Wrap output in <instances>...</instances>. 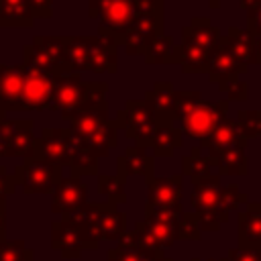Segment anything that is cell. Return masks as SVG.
Segmentation results:
<instances>
[{"mask_svg": "<svg viewBox=\"0 0 261 261\" xmlns=\"http://www.w3.org/2000/svg\"><path fill=\"white\" fill-rule=\"evenodd\" d=\"M228 112V102H208L202 98L200 92L181 90L175 92L173 98V118L179 122L181 135L190 139H206L224 118Z\"/></svg>", "mask_w": 261, "mask_h": 261, "instance_id": "obj_1", "label": "cell"}, {"mask_svg": "<svg viewBox=\"0 0 261 261\" xmlns=\"http://www.w3.org/2000/svg\"><path fill=\"white\" fill-rule=\"evenodd\" d=\"M222 33L206 16H194L179 35V67L181 73H208L212 53Z\"/></svg>", "mask_w": 261, "mask_h": 261, "instance_id": "obj_2", "label": "cell"}, {"mask_svg": "<svg viewBox=\"0 0 261 261\" xmlns=\"http://www.w3.org/2000/svg\"><path fill=\"white\" fill-rule=\"evenodd\" d=\"M118 45L102 37H65L63 65L69 71L116 73Z\"/></svg>", "mask_w": 261, "mask_h": 261, "instance_id": "obj_3", "label": "cell"}, {"mask_svg": "<svg viewBox=\"0 0 261 261\" xmlns=\"http://www.w3.org/2000/svg\"><path fill=\"white\" fill-rule=\"evenodd\" d=\"M165 122H175V120L171 116L159 114L145 98L128 100L124 108H120L114 116V124L118 126V130H124V135L135 141V145L145 149L151 147L155 130Z\"/></svg>", "mask_w": 261, "mask_h": 261, "instance_id": "obj_4", "label": "cell"}, {"mask_svg": "<svg viewBox=\"0 0 261 261\" xmlns=\"http://www.w3.org/2000/svg\"><path fill=\"white\" fill-rule=\"evenodd\" d=\"M69 124L80 145L92 151L98 159L106 157L110 149L116 147L118 126L104 112H77L69 118Z\"/></svg>", "mask_w": 261, "mask_h": 261, "instance_id": "obj_5", "label": "cell"}, {"mask_svg": "<svg viewBox=\"0 0 261 261\" xmlns=\"http://www.w3.org/2000/svg\"><path fill=\"white\" fill-rule=\"evenodd\" d=\"M88 12L98 20V37L120 47V41L135 18L133 0H90Z\"/></svg>", "mask_w": 261, "mask_h": 261, "instance_id": "obj_6", "label": "cell"}, {"mask_svg": "<svg viewBox=\"0 0 261 261\" xmlns=\"http://www.w3.org/2000/svg\"><path fill=\"white\" fill-rule=\"evenodd\" d=\"M35 120L33 118H4L0 122V157H37Z\"/></svg>", "mask_w": 261, "mask_h": 261, "instance_id": "obj_7", "label": "cell"}, {"mask_svg": "<svg viewBox=\"0 0 261 261\" xmlns=\"http://www.w3.org/2000/svg\"><path fill=\"white\" fill-rule=\"evenodd\" d=\"M165 12H153V10H135L133 24L124 33L120 47L128 55H145L151 43L163 35L165 29Z\"/></svg>", "mask_w": 261, "mask_h": 261, "instance_id": "obj_8", "label": "cell"}, {"mask_svg": "<svg viewBox=\"0 0 261 261\" xmlns=\"http://www.w3.org/2000/svg\"><path fill=\"white\" fill-rule=\"evenodd\" d=\"M14 184L20 186L27 194H53L59 181L63 179L61 167L45 159H27L20 163L14 173Z\"/></svg>", "mask_w": 261, "mask_h": 261, "instance_id": "obj_9", "label": "cell"}, {"mask_svg": "<svg viewBox=\"0 0 261 261\" xmlns=\"http://www.w3.org/2000/svg\"><path fill=\"white\" fill-rule=\"evenodd\" d=\"M24 65L27 67H39L51 73H63L69 71L63 65L65 59V37H49V35H37L29 45L22 49Z\"/></svg>", "mask_w": 261, "mask_h": 261, "instance_id": "obj_10", "label": "cell"}, {"mask_svg": "<svg viewBox=\"0 0 261 261\" xmlns=\"http://www.w3.org/2000/svg\"><path fill=\"white\" fill-rule=\"evenodd\" d=\"M86 88L88 82L82 80L77 71H63L55 75V86H53V102L51 110L59 112L63 120H69L82 110L84 98H86Z\"/></svg>", "mask_w": 261, "mask_h": 261, "instance_id": "obj_11", "label": "cell"}, {"mask_svg": "<svg viewBox=\"0 0 261 261\" xmlns=\"http://www.w3.org/2000/svg\"><path fill=\"white\" fill-rule=\"evenodd\" d=\"M80 141L71 128H43L37 141V159H45L53 165H69Z\"/></svg>", "mask_w": 261, "mask_h": 261, "instance_id": "obj_12", "label": "cell"}, {"mask_svg": "<svg viewBox=\"0 0 261 261\" xmlns=\"http://www.w3.org/2000/svg\"><path fill=\"white\" fill-rule=\"evenodd\" d=\"M53 86H55V73L39 69V67H27L24 65V88H22V112L33 110H51L53 102Z\"/></svg>", "mask_w": 261, "mask_h": 261, "instance_id": "obj_13", "label": "cell"}, {"mask_svg": "<svg viewBox=\"0 0 261 261\" xmlns=\"http://www.w3.org/2000/svg\"><path fill=\"white\" fill-rule=\"evenodd\" d=\"M181 184L184 175L151 177L147 179V204L145 212L153 210H181Z\"/></svg>", "mask_w": 261, "mask_h": 261, "instance_id": "obj_14", "label": "cell"}, {"mask_svg": "<svg viewBox=\"0 0 261 261\" xmlns=\"http://www.w3.org/2000/svg\"><path fill=\"white\" fill-rule=\"evenodd\" d=\"M24 63H0V106L6 112H22Z\"/></svg>", "mask_w": 261, "mask_h": 261, "instance_id": "obj_15", "label": "cell"}, {"mask_svg": "<svg viewBox=\"0 0 261 261\" xmlns=\"http://www.w3.org/2000/svg\"><path fill=\"white\" fill-rule=\"evenodd\" d=\"M86 204H88V186L80 177L69 175V177H63L55 188L51 210L65 216V214L77 212Z\"/></svg>", "mask_w": 261, "mask_h": 261, "instance_id": "obj_16", "label": "cell"}, {"mask_svg": "<svg viewBox=\"0 0 261 261\" xmlns=\"http://www.w3.org/2000/svg\"><path fill=\"white\" fill-rule=\"evenodd\" d=\"M249 69L241 65V61L237 59V55L232 53L226 37L222 35L214 53H212V59H210V65H208V77L210 82H224V80H232V77H239L241 73H247Z\"/></svg>", "mask_w": 261, "mask_h": 261, "instance_id": "obj_17", "label": "cell"}, {"mask_svg": "<svg viewBox=\"0 0 261 261\" xmlns=\"http://www.w3.org/2000/svg\"><path fill=\"white\" fill-rule=\"evenodd\" d=\"M116 173L122 177L128 175H143L145 181L155 177V157L147 153L145 147H128L122 155L116 159Z\"/></svg>", "mask_w": 261, "mask_h": 261, "instance_id": "obj_18", "label": "cell"}, {"mask_svg": "<svg viewBox=\"0 0 261 261\" xmlns=\"http://www.w3.org/2000/svg\"><path fill=\"white\" fill-rule=\"evenodd\" d=\"M239 249H259L261 251V202H249L245 210L239 212Z\"/></svg>", "mask_w": 261, "mask_h": 261, "instance_id": "obj_19", "label": "cell"}, {"mask_svg": "<svg viewBox=\"0 0 261 261\" xmlns=\"http://www.w3.org/2000/svg\"><path fill=\"white\" fill-rule=\"evenodd\" d=\"M245 149H247V139H241L237 145H232V147L212 155L210 161L214 163L216 173L220 177L222 175H247L249 161H247Z\"/></svg>", "mask_w": 261, "mask_h": 261, "instance_id": "obj_20", "label": "cell"}, {"mask_svg": "<svg viewBox=\"0 0 261 261\" xmlns=\"http://www.w3.org/2000/svg\"><path fill=\"white\" fill-rule=\"evenodd\" d=\"M220 175L214 173L212 177L194 184L190 204L194 208V214H216L218 210V198H220ZM218 216V214H216Z\"/></svg>", "mask_w": 261, "mask_h": 261, "instance_id": "obj_21", "label": "cell"}, {"mask_svg": "<svg viewBox=\"0 0 261 261\" xmlns=\"http://www.w3.org/2000/svg\"><path fill=\"white\" fill-rule=\"evenodd\" d=\"M241 139H245V137L241 135V128H239L237 120H232V118L226 116L206 139L200 141V149L206 151L208 157H212V155H216V153H220V151L237 145Z\"/></svg>", "mask_w": 261, "mask_h": 261, "instance_id": "obj_22", "label": "cell"}, {"mask_svg": "<svg viewBox=\"0 0 261 261\" xmlns=\"http://www.w3.org/2000/svg\"><path fill=\"white\" fill-rule=\"evenodd\" d=\"M53 247L59 249L63 257H80L82 249H86V243L80 228L63 218L53 222Z\"/></svg>", "mask_w": 261, "mask_h": 261, "instance_id": "obj_23", "label": "cell"}, {"mask_svg": "<svg viewBox=\"0 0 261 261\" xmlns=\"http://www.w3.org/2000/svg\"><path fill=\"white\" fill-rule=\"evenodd\" d=\"M161 257V251H151L141 247L133 234H124L114 249L108 251V261H157Z\"/></svg>", "mask_w": 261, "mask_h": 261, "instance_id": "obj_24", "label": "cell"}, {"mask_svg": "<svg viewBox=\"0 0 261 261\" xmlns=\"http://www.w3.org/2000/svg\"><path fill=\"white\" fill-rule=\"evenodd\" d=\"M224 37H226V41H228L232 53L237 55V59L241 61L243 67L249 69V65L257 63V55H255V37H253L247 29L230 27Z\"/></svg>", "mask_w": 261, "mask_h": 261, "instance_id": "obj_25", "label": "cell"}, {"mask_svg": "<svg viewBox=\"0 0 261 261\" xmlns=\"http://www.w3.org/2000/svg\"><path fill=\"white\" fill-rule=\"evenodd\" d=\"M29 0H0V27H33Z\"/></svg>", "mask_w": 261, "mask_h": 261, "instance_id": "obj_26", "label": "cell"}, {"mask_svg": "<svg viewBox=\"0 0 261 261\" xmlns=\"http://www.w3.org/2000/svg\"><path fill=\"white\" fill-rule=\"evenodd\" d=\"M212 167H214V163L210 161L208 155H202L200 147H194L190 151V155L181 157V175L190 177L192 184H198V181L212 177L216 173V171H212Z\"/></svg>", "mask_w": 261, "mask_h": 261, "instance_id": "obj_27", "label": "cell"}, {"mask_svg": "<svg viewBox=\"0 0 261 261\" xmlns=\"http://www.w3.org/2000/svg\"><path fill=\"white\" fill-rule=\"evenodd\" d=\"M181 130L175 126V122H165L155 130V137L151 141L153 155L157 157H171L177 147H181Z\"/></svg>", "mask_w": 261, "mask_h": 261, "instance_id": "obj_28", "label": "cell"}, {"mask_svg": "<svg viewBox=\"0 0 261 261\" xmlns=\"http://www.w3.org/2000/svg\"><path fill=\"white\" fill-rule=\"evenodd\" d=\"M149 65H159V63H179V47L175 45V39L171 35H161L157 37L147 53L143 55Z\"/></svg>", "mask_w": 261, "mask_h": 261, "instance_id": "obj_29", "label": "cell"}, {"mask_svg": "<svg viewBox=\"0 0 261 261\" xmlns=\"http://www.w3.org/2000/svg\"><path fill=\"white\" fill-rule=\"evenodd\" d=\"M173 98H175V90L169 82H157L147 94H145V100L159 112V114H165V116H171L173 118ZM175 120V118H173Z\"/></svg>", "mask_w": 261, "mask_h": 261, "instance_id": "obj_30", "label": "cell"}, {"mask_svg": "<svg viewBox=\"0 0 261 261\" xmlns=\"http://www.w3.org/2000/svg\"><path fill=\"white\" fill-rule=\"evenodd\" d=\"M243 204H247V194H243L237 184L222 186L220 188V198H218V210H216L220 222H224L228 218V214L234 212Z\"/></svg>", "mask_w": 261, "mask_h": 261, "instance_id": "obj_31", "label": "cell"}, {"mask_svg": "<svg viewBox=\"0 0 261 261\" xmlns=\"http://www.w3.org/2000/svg\"><path fill=\"white\" fill-rule=\"evenodd\" d=\"M108 84L106 82H88L86 98L80 112H104L108 114V100H106Z\"/></svg>", "mask_w": 261, "mask_h": 261, "instance_id": "obj_32", "label": "cell"}, {"mask_svg": "<svg viewBox=\"0 0 261 261\" xmlns=\"http://www.w3.org/2000/svg\"><path fill=\"white\" fill-rule=\"evenodd\" d=\"M124 186H126V177L114 173V175H98V190L102 196H106V202L110 204H122L126 202V192H124Z\"/></svg>", "mask_w": 261, "mask_h": 261, "instance_id": "obj_33", "label": "cell"}, {"mask_svg": "<svg viewBox=\"0 0 261 261\" xmlns=\"http://www.w3.org/2000/svg\"><path fill=\"white\" fill-rule=\"evenodd\" d=\"M69 167H71V175L80 177V175H96L98 169H100V163H98V157L88 151L86 147H77L71 161H69Z\"/></svg>", "mask_w": 261, "mask_h": 261, "instance_id": "obj_34", "label": "cell"}, {"mask_svg": "<svg viewBox=\"0 0 261 261\" xmlns=\"http://www.w3.org/2000/svg\"><path fill=\"white\" fill-rule=\"evenodd\" d=\"M237 124L247 141L261 137V110H239Z\"/></svg>", "mask_w": 261, "mask_h": 261, "instance_id": "obj_35", "label": "cell"}, {"mask_svg": "<svg viewBox=\"0 0 261 261\" xmlns=\"http://www.w3.org/2000/svg\"><path fill=\"white\" fill-rule=\"evenodd\" d=\"M218 90L226 96V102H243L249 96V86L247 82H239V77L224 80L218 84Z\"/></svg>", "mask_w": 261, "mask_h": 261, "instance_id": "obj_36", "label": "cell"}, {"mask_svg": "<svg viewBox=\"0 0 261 261\" xmlns=\"http://www.w3.org/2000/svg\"><path fill=\"white\" fill-rule=\"evenodd\" d=\"M202 234L200 226H198V218L194 212H184L179 222H177V239H190V241H198Z\"/></svg>", "mask_w": 261, "mask_h": 261, "instance_id": "obj_37", "label": "cell"}, {"mask_svg": "<svg viewBox=\"0 0 261 261\" xmlns=\"http://www.w3.org/2000/svg\"><path fill=\"white\" fill-rule=\"evenodd\" d=\"M0 261H33L29 249L22 243H0Z\"/></svg>", "mask_w": 261, "mask_h": 261, "instance_id": "obj_38", "label": "cell"}, {"mask_svg": "<svg viewBox=\"0 0 261 261\" xmlns=\"http://www.w3.org/2000/svg\"><path fill=\"white\" fill-rule=\"evenodd\" d=\"M224 261H261V251L259 249H232L224 257Z\"/></svg>", "mask_w": 261, "mask_h": 261, "instance_id": "obj_39", "label": "cell"}, {"mask_svg": "<svg viewBox=\"0 0 261 261\" xmlns=\"http://www.w3.org/2000/svg\"><path fill=\"white\" fill-rule=\"evenodd\" d=\"M53 2L55 0H29L31 12L35 18H51L53 14Z\"/></svg>", "mask_w": 261, "mask_h": 261, "instance_id": "obj_40", "label": "cell"}, {"mask_svg": "<svg viewBox=\"0 0 261 261\" xmlns=\"http://www.w3.org/2000/svg\"><path fill=\"white\" fill-rule=\"evenodd\" d=\"M14 188H16L14 177L8 175V171H6L4 165H0V202H4V198H6L8 194H12Z\"/></svg>", "mask_w": 261, "mask_h": 261, "instance_id": "obj_41", "label": "cell"}, {"mask_svg": "<svg viewBox=\"0 0 261 261\" xmlns=\"http://www.w3.org/2000/svg\"><path fill=\"white\" fill-rule=\"evenodd\" d=\"M247 31L253 37H261V8L253 12L251 16H247Z\"/></svg>", "mask_w": 261, "mask_h": 261, "instance_id": "obj_42", "label": "cell"}, {"mask_svg": "<svg viewBox=\"0 0 261 261\" xmlns=\"http://www.w3.org/2000/svg\"><path fill=\"white\" fill-rule=\"evenodd\" d=\"M239 6L247 12V16H251L253 12H257L261 8V0H239Z\"/></svg>", "mask_w": 261, "mask_h": 261, "instance_id": "obj_43", "label": "cell"}, {"mask_svg": "<svg viewBox=\"0 0 261 261\" xmlns=\"http://www.w3.org/2000/svg\"><path fill=\"white\" fill-rule=\"evenodd\" d=\"M255 55H257V63H261V37H255Z\"/></svg>", "mask_w": 261, "mask_h": 261, "instance_id": "obj_44", "label": "cell"}, {"mask_svg": "<svg viewBox=\"0 0 261 261\" xmlns=\"http://www.w3.org/2000/svg\"><path fill=\"white\" fill-rule=\"evenodd\" d=\"M4 234V202H0V239Z\"/></svg>", "mask_w": 261, "mask_h": 261, "instance_id": "obj_45", "label": "cell"}, {"mask_svg": "<svg viewBox=\"0 0 261 261\" xmlns=\"http://www.w3.org/2000/svg\"><path fill=\"white\" fill-rule=\"evenodd\" d=\"M206 2L210 8H220V4H222V0H206Z\"/></svg>", "mask_w": 261, "mask_h": 261, "instance_id": "obj_46", "label": "cell"}, {"mask_svg": "<svg viewBox=\"0 0 261 261\" xmlns=\"http://www.w3.org/2000/svg\"><path fill=\"white\" fill-rule=\"evenodd\" d=\"M192 261H224V257L222 259H200V257H194Z\"/></svg>", "mask_w": 261, "mask_h": 261, "instance_id": "obj_47", "label": "cell"}]
</instances>
